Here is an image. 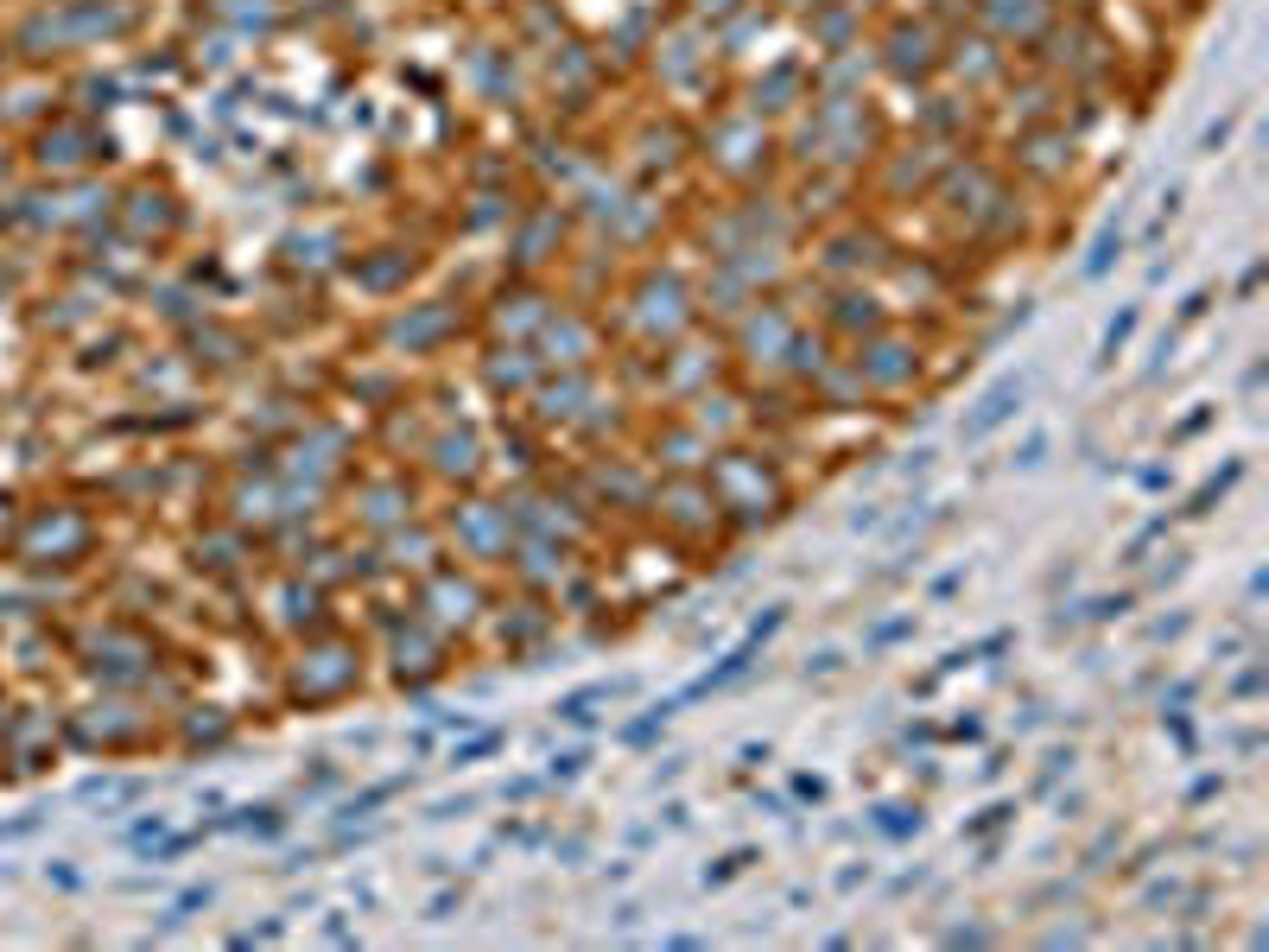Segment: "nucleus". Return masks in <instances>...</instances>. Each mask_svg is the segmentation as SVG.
Instances as JSON below:
<instances>
[{
	"label": "nucleus",
	"instance_id": "obj_1",
	"mask_svg": "<svg viewBox=\"0 0 1269 952\" xmlns=\"http://www.w3.org/2000/svg\"><path fill=\"white\" fill-rule=\"evenodd\" d=\"M1010 401H1022V381H1003V388H990V401H984V413H978V420H971V432L997 426L1003 413H1010Z\"/></svg>",
	"mask_w": 1269,
	"mask_h": 952
}]
</instances>
